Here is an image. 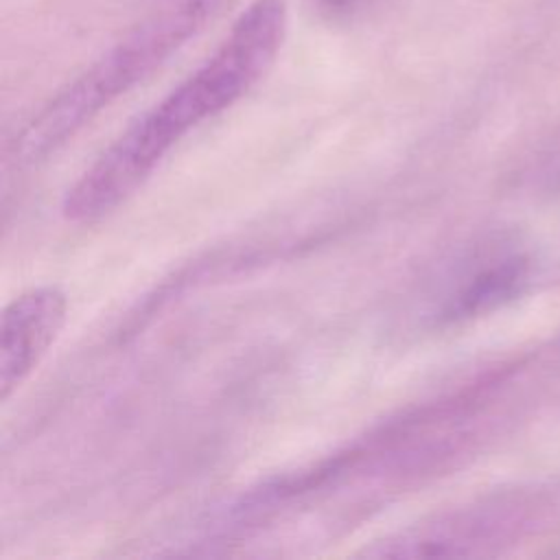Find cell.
Segmentation results:
<instances>
[{
	"mask_svg": "<svg viewBox=\"0 0 560 560\" xmlns=\"http://www.w3.org/2000/svg\"><path fill=\"white\" fill-rule=\"evenodd\" d=\"M534 490H501L392 532L359 553L370 558L488 556L525 536L542 516Z\"/></svg>",
	"mask_w": 560,
	"mask_h": 560,
	"instance_id": "cell-3",
	"label": "cell"
},
{
	"mask_svg": "<svg viewBox=\"0 0 560 560\" xmlns=\"http://www.w3.org/2000/svg\"><path fill=\"white\" fill-rule=\"evenodd\" d=\"M68 319V295L57 284H37L15 295L0 324V400L7 402L37 370Z\"/></svg>",
	"mask_w": 560,
	"mask_h": 560,
	"instance_id": "cell-5",
	"label": "cell"
},
{
	"mask_svg": "<svg viewBox=\"0 0 560 560\" xmlns=\"http://www.w3.org/2000/svg\"><path fill=\"white\" fill-rule=\"evenodd\" d=\"M287 35V0H252L214 52L136 116L61 199L68 223L92 225L131 199L201 122L238 103L273 66Z\"/></svg>",
	"mask_w": 560,
	"mask_h": 560,
	"instance_id": "cell-2",
	"label": "cell"
},
{
	"mask_svg": "<svg viewBox=\"0 0 560 560\" xmlns=\"http://www.w3.org/2000/svg\"><path fill=\"white\" fill-rule=\"evenodd\" d=\"M319 4V9L328 11V13H350L357 7H361L365 0H315Z\"/></svg>",
	"mask_w": 560,
	"mask_h": 560,
	"instance_id": "cell-6",
	"label": "cell"
},
{
	"mask_svg": "<svg viewBox=\"0 0 560 560\" xmlns=\"http://www.w3.org/2000/svg\"><path fill=\"white\" fill-rule=\"evenodd\" d=\"M529 278V260L505 245H481L453 265L429 298L427 322L455 326L516 298Z\"/></svg>",
	"mask_w": 560,
	"mask_h": 560,
	"instance_id": "cell-4",
	"label": "cell"
},
{
	"mask_svg": "<svg viewBox=\"0 0 560 560\" xmlns=\"http://www.w3.org/2000/svg\"><path fill=\"white\" fill-rule=\"evenodd\" d=\"M538 368V354H527L400 409L332 453L260 479L243 492V505L267 523L361 483L385 492L420 486L472 455L510 418Z\"/></svg>",
	"mask_w": 560,
	"mask_h": 560,
	"instance_id": "cell-1",
	"label": "cell"
}]
</instances>
